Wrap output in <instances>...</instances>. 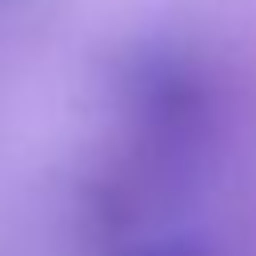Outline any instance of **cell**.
I'll return each mask as SVG.
<instances>
[{"label":"cell","mask_w":256,"mask_h":256,"mask_svg":"<svg viewBox=\"0 0 256 256\" xmlns=\"http://www.w3.org/2000/svg\"><path fill=\"white\" fill-rule=\"evenodd\" d=\"M152 256H180V252H152Z\"/></svg>","instance_id":"cell-1"}]
</instances>
